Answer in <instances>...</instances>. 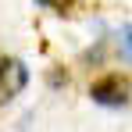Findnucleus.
<instances>
[{
    "label": "nucleus",
    "instance_id": "obj_1",
    "mask_svg": "<svg viewBox=\"0 0 132 132\" xmlns=\"http://www.w3.org/2000/svg\"><path fill=\"white\" fill-rule=\"evenodd\" d=\"M89 96H93V104H100V107H125L129 96H132V82L125 75L111 71V75L96 79V82L89 86Z\"/></svg>",
    "mask_w": 132,
    "mask_h": 132
},
{
    "label": "nucleus",
    "instance_id": "obj_2",
    "mask_svg": "<svg viewBox=\"0 0 132 132\" xmlns=\"http://www.w3.org/2000/svg\"><path fill=\"white\" fill-rule=\"evenodd\" d=\"M29 86V68L18 57H0V107L11 104L22 89Z\"/></svg>",
    "mask_w": 132,
    "mask_h": 132
},
{
    "label": "nucleus",
    "instance_id": "obj_3",
    "mask_svg": "<svg viewBox=\"0 0 132 132\" xmlns=\"http://www.w3.org/2000/svg\"><path fill=\"white\" fill-rule=\"evenodd\" d=\"M121 57H125V61H132V25H125V29H121Z\"/></svg>",
    "mask_w": 132,
    "mask_h": 132
},
{
    "label": "nucleus",
    "instance_id": "obj_4",
    "mask_svg": "<svg viewBox=\"0 0 132 132\" xmlns=\"http://www.w3.org/2000/svg\"><path fill=\"white\" fill-rule=\"evenodd\" d=\"M43 7H50V11H68L71 7V0H39Z\"/></svg>",
    "mask_w": 132,
    "mask_h": 132
}]
</instances>
